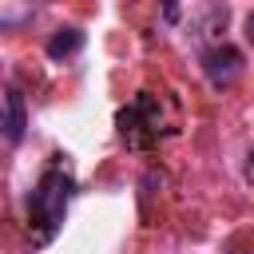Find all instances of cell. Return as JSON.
I'll list each match as a JSON object with an SVG mask.
<instances>
[{
    "label": "cell",
    "mask_w": 254,
    "mask_h": 254,
    "mask_svg": "<svg viewBox=\"0 0 254 254\" xmlns=\"http://www.w3.org/2000/svg\"><path fill=\"white\" fill-rule=\"evenodd\" d=\"M179 4H183V0H163V16H167V24L179 20Z\"/></svg>",
    "instance_id": "6"
},
{
    "label": "cell",
    "mask_w": 254,
    "mask_h": 254,
    "mask_svg": "<svg viewBox=\"0 0 254 254\" xmlns=\"http://www.w3.org/2000/svg\"><path fill=\"white\" fill-rule=\"evenodd\" d=\"M71 194H75L71 171H67L60 159L48 163L44 175L36 179L32 194H28V230H32V242H36V246H48V242L60 234Z\"/></svg>",
    "instance_id": "1"
},
{
    "label": "cell",
    "mask_w": 254,
    "mask_h": 254,
    "mask_svg": "<svg viewBox=\"0 0 254 254\" xmlns=\"http://www.w3.org/2000/svg\"><path fill=\"white\" fill-rule=\"evenodd\" d=\"M119 135L131 143V147H147L155 135H159V115H155V99L143 91L131 107L119 111Z\"/></svg>",
    "instance_id": "2"
},
{
    "label": "cell",
    "mask_w": 254,
    "mask_h": 254,
    "mask_svg": "<svg viewBox=\"0 0 254 254\" xmlns=\"http://www.w3.org/2000/svg\"><path fill=\"white\" fill-rule=\"evenodd\" d=\"M83 48V32L79 28H60V32H52V40H48V56L52 60H67V56H75Z\"/></svg>",
    "instance_id": "5"
},
{
    "label": "cell",
    "mask_w": 254,
    "mask_h": 254,
    "mask_svg": "<svg viewBox=\"0 0 254 254\" xmlns=\"http://www.w3.org/2000/svg\"><path fill=\"white\" fill-rule=\"evenodd\" d=\"M246 183H250V187H254V147H250V151H246Z\"/></svg>",
    "instance_id": "7"
},
{
    "label": "cell",
    "mask_w": 254,
    "mask_h": 254,
    "mask_svg": "<svg viewBox=\"0 0 254 254\" xmlns=\"http://www.w3.org/2000/svg\"><path fill=\"white\" fill-rule=\"evenodd\" d=\"M24 127H28L24 95H20V87H8V91H4V139H8V143H20V139H24Z\"/></svg>",
    "instance_id": "4"
},
{
    "label": "cell",
    "mask_w": 254,
    "mask_h": 254,
    "mask_svg": "<svg viewBox=\"0 0 254 254\" xmlns=\"http://www.w3.org/2000/svg\"><path fill=\"white\" fill-rule=\"evenodd\" d=\"M242 28H246V40H250V44H254V12H250V16H246V24H242Z\"/></svg>",
    "instance_id": "8"
},
{
    "label": "cell",
    "mask_w": 254,
    "mask_h": 254,
    "mask_svg": "<svg viewBox=\"0 0 254 254\" xmlns=\"http://www.w3.org/2000/svg\"><path fill=\"white\" fill-rule=\"evenodd\" d=\"M202 71H206L210 87H230L242 75V52L230 44H214L202 52Z\"/></svg>",
    "instance_id": "3"
}]
</instances>
